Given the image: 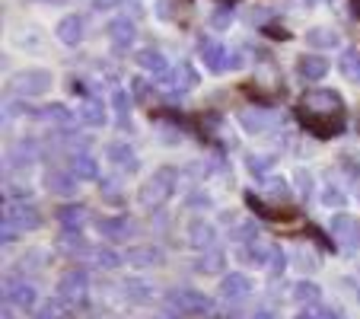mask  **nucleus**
Wrapping results in <instances>:
<instances>
[{"instance_id": "nucleus-1", "label": "nucleus", "mask_w": 360, "mask_h": 319, "mask_svg": "<svg viewBox=\"0 0 360 319\" xmlns=\"http://www.w3.org/2000/svg\"><path fill=\"white\" fill-rule=\"evenodd\" d=\"M300 115H309V118H322V122L328 125H338L341 131H345L347 118H345V102H341V96L335 93V89H306L303 96H300V106H297Z\"/></svg>"}, {"instance_id": "nucleus-2", "label": "nucleus", "mask_w": 360, "mask_h": 319, "mask_svg": "<svg viewBox=\"0 0 360 319\" xmlns=\"http://www.w3.org/2000/svg\"><path fill=\"white\" fill-rule=\"evenodd\" d=\"M176 185H179V170H172V166H160V170L141 185V204L150 208V211L163 208V204L169 201V195L176 192Z\"/></svg>"}, {"instance_id": "nucleus-3", "label": "nucleus", "mask_w": 360, "mask_h": 319, "mask_svg": "<svg viewBox=\"0 0 360 319\" xmlns=\"http://www.w3.org/2000/svg\"><path fill=\"white\" fill-rule=\"evenodd\" d=\"M89 294V275L83 268H70L64 272V278L58 281V297L64 300L68 306H83Z\"/></svg>"}, {"instance_id": "nucleus-4", "label": "nucleus", "mask_w": 360, "mask_h": 319, "mask_svg": "<svg viewBox=\"0 0 360 319\" xmlns=\"http://www.w3.org/2000/svg\"><path fill=\"white\" fill-rule=\"evenodd\" d=\"M4 220L7 224H13L16 230L29 233V230H39L41 227V211L35 208V204L29 201H7V208H4Z\"/></svg>"}, {"instance_id": "nucleus-5", "label": "nucleus", "mask_w": 360, "mask_h": 319, "mask_svg": "<svg viewBox=\"0 0 360 319\" xmlns=\"http://www.w3.org/2000/svg\"><path fill=\"white\" fill-rule=\"evenodd\" d=\"M172 300V310L179 313H198V316H207V313L214 310V300L207 297V294L195 291V287H179V291L169 294Z\"/></svg>"}, {"instance_id": "nucleus-6", "label": "nucleus", "mask_w": 360, "mask_h": 319, "mask_svg": "<svg viewBox=\"0 0 360 319\" xmlns=\"http://www.w3.org/2000/svg\"><path fill=\"white\" fill-rule=\"evenodd\" d=\"M198 55H201V61L207 64V70H214V74L233 68V51L226 45H220L217 39H201L198 42Z\"/></svg>"}, {"instance_id": "nucleus-7", "label": "nucleus", "mask_w": 360, "mask_h": 319, "mask_svg": "<svg viewBox=\"0 0 360 319\" xmlns=\"http://www.w3.org/2000/svg\"><path fill=\"white\" fill-rule=\"evenodd\" d=\"M51 74L41 68H29V70H20V74H13V89L22 96H41L51 89Z\"/></svg>"}, {"instance_id": "nucleus-8", "label": "nucleus", "mask_w": 360, "mask_h": 319, "mask_svg": "<svg viewBox=\"0 0 360 319\" xmlns=\"http://www.w3.org/2000/svg\"><path fill=\"white\" fill-rule=\"evenodd\" d=\"M99 233L109 239V243H128V239L137 233V220L128 218V214H122V218H102Z\"/></svg>"}, {"instance_id": "nucleus-9", "label": "nucleus", "mask_w": 360, "mask_h": 319, "mask_svg": "<svg viewBox=\"0 0 360 319\" xmlns=\"http://www.w3.org/2000/svg\"><path fill=\"white\" fill-rule=\"evenodd\" d=\"M332 237L338 239L345 249H351V252L360 249V224L351 218V214H335L332 218Z\"/></svg>"}, {"instance_id": "nucleus-10", "label": "nucleus", "mask_w": 360, "mask_h": 319, "mask_svg": "<svg viewBox=\"0 0 360 319\" xmlns=\"http://www.w3.org/2000/svg\"><path fill=\"white\" fill-rule=\"evenodd\" d=\"M160 87L169 89V93H188L191 87L198 83V74L191 70V64H176L172 70H166L163 77H157Z\"/></svg>"}, {"instance_id": "nucleus-11", "label": "nucleus", "mask_w": 360, "mask_h": 319, "mask_svg": "<svg viewBox=\"0 0 360 319\" xmlns=\"http://www.w3.org/2000/svg\"><path fill=\"white\" fill-rule=\"evenodd\" d=\"M4 300H7V306H16V310H32V306L39 304V294H35L32 284L7 278V284H4Z\"/></svg>"}, {"instance_id": "nucleus-12", "label": "nucleus", "mask_w": 360, "mask_h": 319, "mask_svg": "<svg viewBox=\"0 0 360 319\" xmlns=\"http://www.w3.org/2000/svg\"><path fill=\"white\" fill-rule=\"evenodd\" d=\"M239 125H243L245 135H265L278 125V115L268 109H243L239 112Z\"/></svg>"}, {"instance_id": "nucleus-13", "label": "nucleus", "mask_w": 360, "mask_h": 319, "mask_svg": "<svg viewBox=\"0 0 360 319\" xmlns=\"http://www.w3.org/2000/svg\"><path fill=\"white\" fill-rule=\"evenodd\" d=\"M77 173L74 170H48L45 173V189L58 198H74L77 195Z\"/></svg>"}, {"instance_id": "nucleus-14", "label": "nucleus", "mask_w": 360, "mask_h": 319, "mask_svg": "<svg viewBox=\"0 0 360 319\" xmlns=\"http://www.w3.org/2000/svg\"><path fill=\"white\" fill-rule=\"evenodd\" d=\"M243 89H245V93H249V96H259V99H268V96H271V93H278V89H281L278 70H274V68H268V64H265V68H259V70H255V77H252V83H249V87H243Z\"/></svg>"}, {"instance_id": "nucleus-15", "label": "nucleus", "mask_w": 360, "mask_h": 319, "mask_svg": "<svg viewBox=\"0 0 360 319\" xmlns=\"http://www.w3.org/2000/svg\"><path fill=\"white\" fill-rule=\"evenodd\" d=\"M32 115L39 118V122L51 125V128H58V131H68L70 125H74V112H70L68 106H61V102H48V106L35 109Z\"/></svg>"}, {"instance_id": "nucleus-16", "label": "nucleus", "mask_w": 360, "mask_h": 319, "mask_svg": "<svg viewBox=\"0 0 360 319\" xmlns=\"http://www.w3.org/2000/svg\"><path fill=\"white\" fill-rule=\"evenodd\" d=\"M109 39L112 45L118 48V51H124V48L134 45L137 39V26L131 16H115V20H109Z\"/></svg>"}, {"instance_id": "nucleus-17", "label": "nucleus", "mask_w": 360, "mask_h": 319, "mask_svg": "<svg viewBox=\"0 0 360 319\" xmlns=\"http://www.w3.org/2000/svg\"><path fill=\"white\" fill-rule=\"evenodd\" d=\"M105 160H109L115 170H124V173L137 170V156H134V150H131V144H124V141H109L105 144Z\"/></svg>"}, {"instance_id": "nucleus-18", "label": "nucleus", "mask_w": 360, "mask_h": 319, "mask_svg": "<svg viewBox=\"0 0 360 319\" xmlns=\"http://www.w3.org/2000/svg\"><path fill=\"white\" fill-rule=\"evenodd\" d=\"M55 35H58V42H61V45H68V48L80 45L83 35H86V26H83V16H77V13L64 16V20L58 23Z\"/></svg>"}, {"instance_id": "nucleus-19", "label": "nucleus", "mask_w": 360, "mask_h": 319, "mask_svg": "<svg viewBox=\"0 0 360 319\" xmlns=\"http://www.w3.org/2000/svg\"><path fill=\"white\" fill-rule=\"evenodd\" d=\"M39 154H41V147L32 141V137H26V141H20L16 147H10L7 163H10V166L16 163V170H26V166H32L35 160H39Z\"/></svg>"}, {"instance_id": "nucleus-20", "label": "nucleus", "mask_w": 360, "mask_h": 319, "mask_svg": "<svg viewBox=\"0 0 360 319\" xmlns=\"http://www.w3.org/2000/svg\"><path fill=\"white\" fill-rule=\"evenodd\" d=\"M249 294H252V281L245 275H239V272L224 275V281H220V297L224 300H243Z\"/></svg>"}, {"instance_id": "nucleus-21", "label": "nucleus", "mask_w": 360, "mask_h": 319, "mask_svg": "<svg viewBox=\"0 0 360 319\" xmlns=\"http://www.w3.org/2000/svg\"><path fill=\"white\" fill-rule=\"evenodd\" d=\"M297 70H300V77H303V80L316 83V80H322V77L328 74V61L322 55H303L297 61Z\"/></svg>"}, {"instance_id": "nucleus-22", "label": "nucleus", "mask_w": 360, "mask_h": 319, "mask_svg": "<svg viewBox=\"0 0 360 319\" xmlns=\"http://www.w3.org/2000/svg\"><path fill=\"white\" fill-rule=\"evenodd\" d=\"M134 61H137V68H141V70H147V74H157V77H163L166 70H169L163 51H157V48H143V51H137Z\"/></svg>"}, {"instance_id": "nucleus-23", "label": "nucleus", "mask_w": 360, "mask_h": 319, "mask_svg": "<svg viewBox=\"0 0 360 319\" xmlns=\"http://www.w3.org/2000/svg\"><path fill=\"white\" fill-rule=\"evenodd\" d=\"M86 220H89V211L83 208V204H64V208L58 211V224H61L64 230H83Z\"/></svg>"}, {"instance_id": "nucleus-24", "label": "nucleus", "mask_w": 360, "mask_h": 319, "mask_svg": "<svg viewBox=\"0 0 360 319\" xmlns=\"http://www.w3.org/2000/svg\"><path fill=\"white\" fill-rule=\"evenodd\" d=\"M214 239H217V230L211 224H204V220H191L188 224V243L195 249H211Z\"/></svg>"}, {"instance_id": "nucleus-25", "label": "nucleus", "mask_w": 360, "mask_h": 319, "mask_svg": "<svg viewBox=\"0 0 360 319\" xmlns=\"http://www.w3.org/2000/svg\"><path fill=\"white\" fill-rule=\"evenodd\" d=\"M128 262L134 268H157V265H163V252L157 246H137L128 252Z\"/></svg>"}, {"instance_id": "nucleus-26", "label": "nucleus", "mask_w": 360, "mask_h": 319, "mask_svg": "<svg viewBox=\"0 0 360 319\" xmlns=\"http://www.w3.org/2000/svg\"><path fill=\"white\" fill-rule=\"evenodd\" d=\"M290 297H293V304H300V306H316L322 300V287L316 284V281H297Z\"/></svg>"}, {"instance_id": "nucleus-27", "label": "nucleus", "mask_w": 360, "mask_h": 319, "mask_svg": "<svg viewBox=\"0 0 360 319\" xmlns=\"http://www.w3.org/2000/svg\"><path fill=\"white\" fill-rule=\"evenodd\" d=\"M306 42L316 48V51H328V48H338V32L335 29H328V26H316V29H309L306 32Z\"/></svg>"}, {"instance_id": "nucleus-28", "label": "nucleus", "mask_w": 360, "mask_h": 319, "mask_svg": "<svg viewBox=\"0 0 360 319\" xmlns=\"http://www.w3.org/2000/svg\"><path fill=\"white\" fill-rule=\"evenodd\" d=\"M70 170H74L80 179H99V163H96V156L86 154V150L70 156Z\"/></svg>"}, {"instance_id": "nucleus-29", "label": "nucleus", "mask_w": 360, "mask_h": 319, "mask_svg": "<svg viewBox=\"0 0 360 319\" xmlns=\"http://www.w3.org/2000/svg\"><path fill=\"white\" fill-rule=\"evenodd\" d=\"M55 246L64 252V256H83V252H89V246H86V239L80 237V230H64Z\"/></svg>"}, {"instance_id": "nucleus-30", "label": "nucleus", "mask_w": 360, "mask_h": 319, "mask_svg": "<svg viewBox=\"0 0 360 319\" xmlns=\"http://www.w3.org/2000/svg\"><path fill=\"white\" fill-rule=\"evenodd\" d=\"M239 262L249 265V268H265V262H268V246H259V243L239 246Z\"/></svg>"}, {"instance_id": "nucleus-31", "label": "nucleus", "mask_w": 360, "mask_h": 319, "mask_svg": "<svg viewBox=\"0 0 360 319\" xmlns=\"http://www.w3.org/2000/svg\"><path fill=\"white\" fill-rule=\"evenodd\" d=\"M80 118H83V125H89V128H102L105 125V106H102L99 99H86L80 106Z\"/></svg>"}, {"instance_id": "nucleus-32", "label": "nucleus", "mask_w": 360, "mask_h": 319, "mask_svg": "<svg viewBox=\"0 0 360 319\" xmlns=\"http://www.w3.org/2000/svg\"><path fill=\"white\" fill-rule=\"evenodd\" d=\"M224 262H226V256H224L220 249H214V246H211V249H207L201 258H198V272H204V275H220V272H224Z\"/></svg>"}, {"instance_id": "nucleus-33", "label": "nucleus", "mask_w": 360, "mask_h": 319, "mask_svg": "<svg viewBox=\"0 0 360 319\" xmlns=\"http://www.w3.org/2000/svg\"><path fill=\"white\" fill-rule=\"evenodd\" d=\"M230 233H233V239H236L239 246L255 243V239H259V220H236Z\"/></svg>"}, {"instance_id": "nucleus-34", "label": "nucleus", "mask_w": 360, "mask_h": 319, "mask_svg": "<svg viewBox=\"0 0 360 319\" xmlns=\"http://www.w3.org/2000/svg\"><path fill=\"white\" fill-rule=\"evenodd\" d=\"M265 268L271 272V278H281V275H284L287 256H284V249H281L278 243H268V262H265Z\"/></svg>"}, {"instance_id": "nucleus-35", "label": "nucleus", "mask_w": 360, "mask_h": 319, "mask_svg": "<svg viewBox=\"0 0 360 319\" xmlns=\"http://www.w3.org/2000/svg\"><path fill=\"white\" fill-rule=\"evenodd\" d=\"M341 74H345L347 80L360 83V51L357 48H347L345 55H341Z\"/></svg>"}, {"instance_id": "nucleus-36", "label": "nucleus", "mask_w": 360, "mask_h": 319, "mask_svg": "<svg viewBox=\"0 0 360 319\" xmlns=\"http://www.w3.org/2000/svg\"><path fill=\"white\" fill-rule=\"evenodd\" d=\"M245 204H249L255 214H265V218H278V220H284V218H290V211H274V208H268L265 201H262L255 192H245Z\"/></svg>"}, {"instance_id": "nucleus-37", "label": "nucleus", "mask_w": 360, "mask_h": 319, "mask_svg": "<svg viewBox=\"0 0 360 319\" xmlns=\"http://www.w3.org/2000/svg\"><path fill=\"white\" fill-rule=\"evenodd\" d=\"M89 256H93V262L99 265V268H118V265H122V256H118V249H112V246H99V249H93Z\"/></svg>"}, {"instance_id": "nucleus-38", "label": "nucleus", "mask_w": 360, "mask_h": 319, "mask_svg": "<svg viewBox=\"0 0 360 319\" xmlns=\"http://www.w3.org/2000/svg\"><path fill=\"white\" fill-rule=\"evenodd\" d=\"M39 319H68V304L61 297H51L39 306Z\"/></svg>"}, {"instance_id": "nucleus-39", "label": "nucleus", "mask_w": 360, "mask_h": 319, "mask_svg": "<svg viewBox=\"0 0 360 319\" xmlns=\"http://www.w3.org/2000/svg\"><path fill=\"white\" fill-rule=\"evenodd\" d=\"M245 166H249V170L262 179V176H265V173L274 166V156H271V154H265V156H255V154H249V156H245Z\"/></svg>"}, {"instance_id": "nucleus-40", "label": "nucleus", "mask_w": 360, "mask_h": 319, "mask_svg": "<svg viewBox=\"0 0 360 319\" xmlns=\"http://www.w3.org/2000/svg\"><path fill=\"white\" fill-rule=\"evenodd\" d=\"M265 182H268V198L271 201H287L290 198V189H287V182L281 176H268Z\"/></svg>"}, {"instance_id": "nucleus-41", "label": "nucleus", "mask_w": 360, "mask_h": 319, "mask_svg": "<svg viewBox=\"0 0 360 319\" xmlns=\"http://www.w3.org/2000/svg\"><path fill=\"white\" fill-rule=\"evenodd\" d=\"M319 201H322V204H328V208H341V204H347V198L341 195V192L335 189V185H322Z\"/></svg>"}, {"instance_id": "nucleus-42", "label": "nucleus", "mask_w": 360, "mask_h": 319, "mask_svg": "<svg viewBox=\"0 0 360 319\" xmlns=\"http://www.w3.org/2000/svg\"><path fill=\"white\" fill-rule=\"evenodd\" d=\"M48 265V256L41 249H32V252H26V258H22V268H29V272H41Z\"/></svg>"}, {"instance_id": "nucleus-43", "label": "nucleus", "mask_w": 360, "mask_h": 319, "mask_svg": "<svg viewBox=\"0 0 360 319\" xmlns=\"http://www.w3.org/2000/svg\"><path fill=\"white\" fill-rule=\"evenodd\" d=\"M230 23H233V13H230V7H217L211 13V29H217V32H224V29H230Z\"/></svg>"}, {"instance_id": "nucleus-44", "label": "nucleus", "mask_w": 360, "mask_h": 319, "mask_svg": "<svg viewBox=\"0 0 360 319\" xmlns=\"http://www.w3.org/2000/svg\"><path fill=\"white\" fill-rule=\"evenodd\" d=\"M99 189L105 198H122V176H109V179H99Z\"/></svg>"}, {"instance_id": "nucleus-45", "label": "nucleus", "mask_w": 360, "mask_h": 319, "mask_svg": "<svg viewBox=\"0 0 360 319\" xmlns=\"http://www.w3.org/2000/svg\"><path fill=\"white\" fill-rule=\"evenodd\" d=\"M185 204H188V211H207L211 208V195H207V192H191V195L185 198Z\"/></svg>"}, {"instance_id": "nucleus-46", "label": "nucleus", "mask_w": 360, "mask_h": 319, "mask_svg": "<svg viewBox=\"0 0 360 319\" xmlns=\"http://www.w3.org/2000/svg\"><path fill=\"white\" fill-rule=\"evenodd\" d=\"M297 189H300V195L303 198H309L313 195V176H309V170H297Z\"/></svg>"}, {"instance_id": "nucleus-47", "label": "nucleus", "mask_w": 360, "mask_h": 319, "mask_svg": "<svg viewBox=\"0 0 360 319\" xmlns=\"http://www.w3.org/2000/svg\"><path fill=\"white\" fill-rule=\"evenodd\" d=\"M150 96H153V89H150V83H143L141 77H137V80H134V99H137V102H147Z\"/></svg>"}, {"instance_id": "nucleus-48", "label": "nucleus", "mask_w": 360, "mask_h": 319, "mask_svg": "<svg viewBox=\"0 0 360 319\" xmlns=\"http://www.w3.org/2000/svg\"><path fill=\"white\" fill-rule=\"evenodd\" d=\"M128 294H131L134 300H147V297H150V287L141 284V281H128Z\"/></svg>"}, {"instance_id": "nucleus-49", "label": "nucleus", "mask_w": 360, "mask_h": 319, "mask_svg": "<svg viewBox=\"0 0 360 319\" xmlns=\"http://www.w3.org/2000/svg\"><path fill=\"white\" fill-rule=\"evenodd\" d=\"M157 13L163 16V20H166V16H172V4H166V0H160V4H157Z\"/></svg>"}, {"instance_id": "nucleus-50", "label": "nucleus", "mask_w": 360, "mask_h": 319, "mask_svg": "<svg viewBox=\"0 0 360 319\" xmlns=\"http://www.w3.org/2000/svg\"><path fill=\"white\" fill-rule=\"evenodd\" d=\"M252 319H274V313L271 310H255L252 313Z\"/></svg>"}, {"instance_id": "nucleus-51", "label": "nucleus", "mask_w": 360, "mask_h": 319, "mask_svg": "<svg viewBox=\"0 0 360 319\" xmlns=\"http://www.w3.org/2000/svg\"><path fill=\"white\" fill-rule=\"evenodd\" d=\"M293 319H319V313H316V310H303V313H297Z\"/></svg>"}, {"instance_id": "nucleus-52", "label": "nucleus", "mask_w": 360, "mask_h": 319, "mask_svg": "<svg viewBox=\"0 0 360 319\" xmlns=\"http://www.w3.org/2000/svg\"><path fill=\"white\" fill-rule=\"evenodd\" d=\"M268 16H271V13H268V10H252V20H255V23L268 20Z\"/></svg>"}, {"instance_id": "nucleus-53", "label": "nucleus", "mask_w": 360, "mask_h": 319, "mask_svg": "<svg viewBox=\"0 0 360 319\" xmlns=\"http://www.w3.org/2000/svg\"><path fill=\"white\" fill-rule=\"evenodd\" d=\"M265 32H268V35H274V39H287V32H284V29H271V26H268Z\"/></svg>"}, {"instance_id": "nucleus-54", "label": "nucleus", "mask_w": 360, "mask_h": 319, "mask_svg": "<svg viewBox=\"0 0 360 319\" xmlns=\"http://www.w3.org/2000/svg\"><path fill=\"white\" fill-rule=\"evenodd\" d=\"M319 4H332V0H306V7H319Z\"/></svg>"}, {"instance_id": "nucleus-55", "label": "nucleus", "mask_w": 360, "mask_h": 319, "mask_svg": "<svg viewBox=\"0 0 360 319\" xmlns=\"http://www.w3.org/2000/svg\"><path fill=\"white\" fill-rule=\"evenodd\" d=\"M224 4H236V0H224Z\"/></svg>"}, {"instance_id": "nucleus-56", "label": "nucleus", "mask_w": 360, "mask_h": 319, "mask_svg": "<svg viewBox=\"0 0 360 319\" xmlns=\"http://www.w3.org/2000/svg\"><path fill=\"white\" fill-rule=\"evenodd\" d=\"M48 4H58V0H48Z\"/></svg>"}, {"instance_id": "nucleus-57", "label": "nucleus", "mask_w": 360, "mask_h": 319, "mask_svg": "<svg viewBox=\"0 0 360 319\" xmlns=\"http://www.w3.org/2000/svg\"><path fill=\"white\" fill-rule=\"evenodd\" d=\"M357 128H360V118H357Z\"/></svg>"}, {"instance_id": "nucleus-58", "label": "nucleus", "mask_w": 360, "mask_h": 319, "mask_svg": "<svg viewBox=\"0 0 360 319\" xmlns=\"http://www.w3.org/2000/svg\"><path fill=\"white\" fill-rule=\"evenodd\" d=\"M357 300H360V291H357Z\"/></svg>"}, {"instance_id": "nucleus-59", "label": "nucleus", "mask_w": 360, "mask_h": 319, "mask_svg": "<svg viewBox=\"0 0 360 319\" xmlns=\"http://www.w3.org/2000/svg\"><path fill=\"white\" fill-rule=\"evenodd\" d=\"M357 198H360V195H357Z\"/></svg>"}]
</instances>
